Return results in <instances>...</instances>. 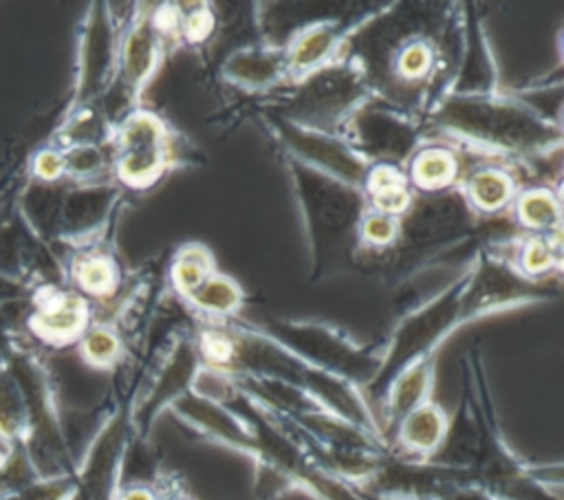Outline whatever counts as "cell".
<instances>
[{
  "label": "cell",
  "mask_w": 564,
  "mask_h": 500,
  "mask_svg": "<svg viewBox=\"0 0 564 500\" xmlns=\"http://www.w3.org/2000/svg\"><path fill=\"white\" fill-rule=\"evenodd\" d=\"M289 168L309 234L313 276L319 278L353 257L366 199L358 188L322 175L296 159H289Z\"/></svg>",
  "instance_id": "6da1fadb"
},
{
  "label": "cell",
  "mask_w": 564,
  "mask_h": 500,
  "mask_svg": "<svg viewBox=\"0 0 564 500\" xmlns=\"http://www.w3.org/2000/svg\"><path fill=\"white\" fill-rule=\"evenodd\" d=\"M443 128L507 152H540L560 143V128L523 104L494 96L448 98L437 111Z\"/></svg>",
  "instance_id": "7a4b0ae2"
},
{
  "label": "cell",
  "mask_w": 564,
  "mask_h": 500,
  "mask_svg": "<svg viewBox=\"0 0 564 500\" xmlns=\"http://www.w3.org/2000/svg\"><path fill=\"white\" fill-rule=\"evenodd\" d=\"M364 96L366 82L353 62H327L306 75L283 120L319 130L344 115L349 117L364 102Z\"/></svg>",
  "instance_id": "3957f363"
},
{
  "label": "cell",
  "mask_w": 564,
  "mask_h": 500,
  "mask_svg": "<svg viewBox=\"0 0 564 500\" xmlns=\"http://www.w3.org/2000/svg\"><path fill=\"white\" fill-rule=\"evenodd\" d=\"M344 133V141L364 159H375L377 165H399L411 159L419 141V130L406 113L379 102L358 107L347 117Z\"/></svg>",
  "instance_id": "277c9868"
},
{
  "label": "cell",
  "mask_w": 564,
  "mask_h": 500,
  "mask_svg": "<svg viewBox=\"0 0 564 500\" xmlns=\"http://www.w3.org/2000/svg\"><path fill=\"white\" fill-rule=\"evenodd\" d=\"M476 223V212L459 192H433L411 203L399 221V238L406 252H428L465 238Z\"/></svg>",
  "instance_id": "5b68a950"
},
{
  "label": "cell",
  "mask_w": 564,
  "mask_h": 500,
  "mask_svg": "<svg viewBox=\"0 0 564 500\" xmlns=\"http://www.w3.org/2000/svg\"><path fill=\"white\" fill-rule=\"evenodd\" d=\"M168 135L154 113L135 111L120 124L115 171L128 188H150L166 171Z\"/></svg>",
  "instance_id": "8992f818"
},
{
  "label": "cell",
  "mask_w": 564,
  "mask_h": 500,
  "mask_svg": "<svg viewBox=\"0 0 564 500\" xmlns=\"http://www.w3.org/2000/svg\"><path fill=\"white\" fill-rule=\"evenodd\" d=\"M272 122L278 137L283 139V146L291 150L296 161L358 190L364 188L371 165L342 137L329 135L325 130L304 128L283 117H274Z\"/></svg>",
  "instance_id": "52a82bcc"
},
{
  "label": "cell",
  "mask_w": 564,
  "mask_h": 500,
  "mask_svg": "<svg viewBox=\"0 0 564 500\" xmlns=\"http://www.w3.org/2000/svg\"><path fill=\"white\" fill-rule=\"evenodd\" d=\"M544 296V289H538L534 280H529L507 263L482 259L474 274L467 276L463 291V315L490 313Z\"/></svg>",
  "instance_id": "ba28073f"
},
{
  "label": "cell",
  "mask_w": 564,
  "mask_h": 500,
  "mask_svg": "<svg viewBox=\"0 0 564 500\" xmlns=\"http://www.w3.org/2000/svg\"><path fill=\"white\" fill-rule=\"evenodd\" d=\"M497 87V64L490 42L482 32L478 18L465 16L461 36V60L456 66L454 96L456 98H478L492 96Z\"/></svg>",
  "instance_id": "9c48e42d"
},
{
  "label": "cell",
  "mask_w": 564,
  "mask_h": 500,
  "mask_svg": "<svg viewBox=\"0 0 564 500\" xmlns=\"http://www.w3.org/2000/svg\"><path fill=\"white\" fill-rule=\"evenodd\" d=\"M161 58V27L150 18H139L126 32L120 51L122 85L137 96L146 79L154 73Z\"/></svg>",
  "instance_id": "30bf717a"
},
{
  "label": "cell",
  "mask_w": 564,
  "mask_h": 500,
  "mask_svg": "<svg viewBox=\"0 0 564 500\" xmlns=\"http://www.w3.org/2000/svg\"><path fill=\"white\" fill-rule=\"evenodd\" d=\"M223 75L238 87L248 89H267L278 85L287 77V58L280 49L270 47H246L234 51L225 66Z\"/></svg>",
  "instance_id": "8fae6325"
},
{
  "label": "cell",
  "mask_w": 564,
  "mask_h": 500,
  "mask_svg": "<svg viewBox=\"0 0 564 500\" xmlns=\"http://www.w3.org/2000/svg\"><path fill=\"white\" fill-rule=\"evenodd\" d=\"M89 324V307L79 296L58 293L36 311L32 326L47 342H71L83 336Z\"/></svg>",
  "instance_id": "7c38bea8"
},
{
  "label": "cell",
  "mask_w": 564,
  "mask_h": 500,
  "mask_svg": "<svg viewBox=\"0 0 564 500\" xmlns=\"http://www.w3.org/2000/svg\"><path fill=\"white\" fill-rule=\"evenodd\" d=\"M342 38V27L336 23H315L289 42L285 49L287 73L293 77H304L315 68L325 66L331 53L338 49Z\"/></svg>",
  "instance_id": "4fadbf2b"
},
{
  "label": "cell",
  "mask_w": 564,
  "mask_h": 500,
  "mask_svg": "<svg viewBox=\"0 0 564 500\" xmlns=\"http://www.w3.org/2000/svg\"><path fill=\"white\" fill-rule=\"evenodd\" d=\"M409 186V177L401 173L397 165H375L364 184L368 199L375 205V212H384L397 218L413 203Z\"/></svg>",
  "instance_id": "5bb4252c"
},
{
  "label": "cell",
  "mask_w": 564,
  "mask_h": 500,
  "mask_svg": "<svg viewBox=\"0 0 564 500\" xmlns=\"http://www.w3.org/2000/svg\"><path fill=\"white\" fill-rule=\"evenodd\" d=\"M463 197L474 212H501L514 199V179L501 168H480L467 179Z\"/></svg>",
  "instance_id": "9a60e30c"
},
{
  "label": "cell",
  "mask_w": 564,
  "mask_h": 500,
  "mask_svg": "<svg viewBox=\"0 0 564 500\" xmlns=\"http://www.w3.org/2000/svg\"><path fill=\"white\" fill-rule=\"evenodd\" d=\"M459 175V159L454 152L443 148H424L411 161V177L419 190L443 192L448 190Z\"/></svg>",
  "instance_id": "2e32d148"
},
{
  "label": "cell",
  "mask_w": 564,
  "mask_h": 500,
  "mask_svg": "<svg viewBox=\"0 0 564 500\" xmlns=\"http://www.w3.org/2000/svg\"><path fill=\"white\" fill-rule=\"evenodd\" d=\"M446 414L437 405L422 403L406 414L404 428H401V441L411 450L433 452L441 446L446 437Z\"/></svg>",
  "instance_id": "e0dca14e"
},
{
  "label": "cell",
  "mask_w": 564,
  "mask_h": 500,
  "mask_svg": "<svg viewBox=\"0 0 564 500\" xmlns=\"http://www.w3.org/2000/svg\"><path fill=\"white\" fill-rule=\"evenodd\" d=\"M214 274V259L203 245H186L175 257L171 278L181 296H192Z\"/></svg>",
  "instance_id": "ac0fdd59"
},
{
  "label": "cell",
  "mask_w": 564,
  "mask_h": 500,
  "mask_svg": "<svg viewBox=\"0 0 564 500\" xmlns=\"http://www.w3.org/2000/svg\"><path fill=\"white\" fill-rule=\"evenodd\" d=\"M516 218L534 232L557 229L560 201L549 188H531L516 199Z\"/></svg>",
  "instance_id": "d6986e66"
},
{
  "label": "cell",
  "mask_w": 564,
  "mask_h": 500,
  "mask_svg": "<svg viewBox=\"0 0 564 500\" xmlns=\"http://www.w3.org/2000/svg\"><path fill=\"white\" fill-rule=\"evenodd\" d=\"M190 302L195 309L210 313V315H229L236 313L243 304V291L240 287L223 276V274H212L192 296Z\"/></svg>",
  "instance_id": "ffe728a7"
},
{
  "label": "cell",
  "mask_w": 564,
  "mask_h": 500,
  "mask_svg": "<svg viewBox=\"0 0 564 500\" xmlns=\"http://www.w3.org/2000/svg\"><path fill=\"white\" fill-rule=\"evenodd\" d=\"M27 399L10 373H0V439L16 441L27 430Z\"/></svg>",
  "instance_id": "44dd1931"
},
{
  "label": "cell",
  "mask_w": 564,
  "mask_h": 500,
  "mask_svg": "<svg viewBox=\"0 0 564 500\" xmlns=\"http://www.w3.org/2000/svg\"><path fill=\"white\" fill-rule=\"evenodd\" d=\"M79 351L87 364L106 368L113 366L120 360L122 342L120 336L109 326H93L83 333V342H79Z\"/></svg>",
  "instance_id": "7402d4cb"
},
{
  "label": "cell",
  "mask_w": 564,
  "mask_h": 500,
  "mask_svg": "<svg viewBox=\"0 0 564 500\" xmlns=\"http://www.w3.org/2000/svg\"><path fill=\"white\" fill-rule=\"evenodd\" d=\"M557 261H560V252H557L555 242L549 236L527 238L521 247V254H518L521 274L527 276V278L544 276L547 272L553 270V265Z\"/></svg>",
  "instance_id": "603a6c76"
},
{
  "label": "cell",
  "mask_w": 564,
  "mask_h": 500,
  "mask_svg": "<svg viewBox=\"0 0 564 500\" xmlns=\"http://www.w3.org/2000/svg\"><path fill=\"white\" fill-rule=\"evenodd\" d=\"M75 280L87 293L104 296L115 287L117 270L106 257H87L79 259L75 265Z\"/></svg>",
  "instance_id": "cb8c5ba5"
},
{
  "label": "cell",
  "mask_w": 564,
  "mask_h": 500,
  "mask_svg": "<svg viewBox=\"0 0 564 500\" xmlns=\"http://www.w3.org/2000/svg\"><path fill=\"white\" fill-rule=\"evenodd\" d=\"M435 66V49L426 40H411L399 49L394 58V71L401 79L417 82Z\"/></svg>",
  "instance_id": "d4e9b609"
},
{
  "label": "cell",
  "mask_w": 564,
  "mask_h": 500,
  "mask_svg": "<svg viewBox=\"0 0 564 500\" xmlns=\"http://www.w3.org/2000/svg\"><path fill=\"white\" fill-rule=\"evenodd\" d=\"M428 382H430L428 366L424 362L413 366L404 377H401V382L394 388V397H392L394 410L406 416L411 410L419 408L422 399L428 390Z\"/></svg>",
  "instance_id": "484cf974"
},
{
  "label": "cell",
  "mask_w": 564,
  "mask_h": 500,
  "mask_svg": "<svg viewBox=\"0 0 564 500\" xmlns=\"http://www.w3.org/2000/svg\"><path fill=\"white\" fill-rule=\"evenodd\" d=\"M360 236L371 247L394 245L399 238V218L384 212L364 214L360 221Z\"/></svg>",
  "instance_id": "4316f807"
},
{
  "label": "cell",
  "mask_w": 564,
  "mask_h": 500,
  "mask_svg": "<svg viewBox=\"0 0 564 500\" xmlns=\"http://www.w3.org/2000/svg\"><path fill=\"white\" fill-rule=\"evenodd\" d=\"M64 168L77 177H91L104 171V152L93 143H77L64 154Z\"/></svg>",
  "instance_id": "83f0119b"
},
{
  "label": "cell",
  "mask_w": 564,
  "mask_h": 500,
  "mask_svg": "<svg viewBox=\"0 0 564 500\" xmlns=\"http://www.w3.org/2000/svg\"><path fill=\"white\" fill-rule=\"evenodd\" d=\"M71 493V485L64 480H47V483H29L14 487L0 493V500H66Z\"/></svg>",
  "instance_id": "f1b7e54d"
},
{
  "label": "cell",
  "mask_w": 564,
  "mask_h": 500,
  "mask_svg": "<svg viewBox=\"0 0 564 500\" xmlns=\"http://www.w3.org/2000/svg\"><path fill=\"white\" fill-rule=\"evenodd\" d=\"M34 171L40 179L45 182H53L58 177H62L66 173L64 168V154L55 152V150H42L36 154L34 159Z\"/></svg>",
  "instance_id": "f546056e"
},
{
  "label": "cell",
  "mask_w": 564,
  "mask_h": 500,
  "mask_svg": "<svg viewBox=\"0 0 564 500\" xmlns=\"http://www.w3.org/2000/svg\"><path fill=\"white\" fill-rule=\"evenodd\" d=\"M122 500H156V498H154V493H152L150 489H146V487H133V489L124 491Z\"/></svg>",
  "instance_id": "4dcf8cb0"
}]
</instances>
